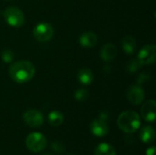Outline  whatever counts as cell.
Returning a JSON list of instances; mask_svg holds the SVG:
<instances>
[{
	"label": "cell",
	"instance_id": "obj_15",
	"mask_svg": "<svg viewBox=\"0 0 156 155\" xmlns=\"http://www.w3.org/2000/svg\"><path fill=\"white\" fill-rule=\"evenodd\" d=\"M140 137L143 143H152L155 140V131L152 126H144L141 130Z\"/></svg>",
	"mask_w": 156,
	"mask_h": 155
},
{
	"label": "cell",
	"instance_id": "obj_13",
	"mask_svg": "<svg viewBox=\"0 0 156 155\" xmlns=\"http://www.w3.org/2000/svg\"><path fill=\"white\" fill-rule=\"evenodd\" d=\"M77 79L81 83L82 85H90L93 81V73L92 70L90 69L89 68H81L78 74H77Z\"/></svg>",
	"mask_w": 156,
	"mask_h": 155
},
{
	"label": "cell",
	"instance_id": "obj_11",
	"mask_svg": "<svg viewBox=\"0 0 156 155\" xmlns=\"http://www.w3.org/2000/svg\"><path fill=\"white\" fill-rule=\"evenodd\" d=\"M101 58L105 62L112 61L117 56V48L112 43L105 44L101 49Z\"/></svg>",
	"mask_w": 156,
	"mask_h": 155
},
{
	"label": "cell",
	"instance_id": "obj_6",
	"mask_svg": "<svg viewBox=\"0 0 156 155\" xmlns=\"http://www.w3.org/2000/svg\"><path fill=\"white\" fill-rule=\"evenodd\" d=\"M23 120L25 123L29 127L37 128L43 124L44 116L37 110H27L23 114Z\"/></svg>",
	"mask_w": 156,
	"mask_h": 155
},
{
	"label": "cell",
	"instance_id": "obj_1",
	"mask_svg": "<svg viewBox=\"0 0 156 155\" xmlns=\"http://www.w3.org/2000/svg\"><path fill=\"white\" fill-rule=\"evenodd\" d=\"M36 73L34 64L28 60H18L13 63L8 69L11 79L16 83H26L30 81Z\"/></svg>",
	"mask_w": 156,
	"mask_h": 155
},
{
	"label": "cell",
	"instance_id": "obj_16",
	"mask_svg": "<svg viewBox=\"0 0 156 155\" xmlns=\"http://www.w3.org/2000/svg\"><path fill=\"white\" fill-rule=\"evenodd\" d=\"M95 155H117V153L111 144L101 143L95 148Z\"/></svg>",
	"mask_w": 156,
	"mask_h": 155
},
{
	"label": "cell",
	"instance_id": "obj_23",
	"mask_svg": "<svg viewBox=\"0 0 156 155\" xmlns=\"http://www.w3.org/2000/svg\"><path fill=\"white\" fill-rule=\"evenodd\" d=\"M146 155H155V147H150L146 151Z\"/></svg>",
	"mask_w": 156,
	"mask_h": 155
},
{
	"label": "cell",
	"instance_id": "obj_10",
	"mask_svg": "<svg viewBox=\"0 0 156 155\" xmlns=\"http://www.w3.org/2000/svg\"><path fill=\"white\" fill-rule=\"evenodd\" d=\"M144 97H145L144 90H143L142 87H140L138 85H133V86L130 87V89L127 91L128 100L133 105L141 104L144 101Z\"/></svg>",
	"mask_w": 156,
	"mask_h": 155
},
{
	"label": "cell",
	"instance_id": "obj_12",
	"mask_svg": "<svg viewBox=\"0 0 156 155\" xmlns=\"http://www.w3.org/2000/svg\"><path fill=\"white\" fill-rule=\"evenodd\" d=\"M79 41L83 48H93L98 42V37L93 32H85L80 37Z\"/></svg>",
	"mask_w": 156,
	"mask_h": 155
},
{
	"label": "cell",
	"instance_id": "obj_14",
	"mask_svg": "<svg viewBox=\"0 0 156 155\" xmlns=\"http://www.w3.org/2000/svg\"><path fill=\"white\" fill-rule=\"evenodd\" d=\"M122 47L123 51L128 54L131 55L133 54L135 49H136V40L133 36L127 35L125 37H122Z\"/></svg>",
	"mask_w": 156,
	"mask_h": 155
},
{
	"label": "cell",
	"instance_id": "obj_2",
	"mask_svg": "<svg viewBox=\"0 0 156 155\" xmlns=\"http://www.w3.org/2000/svg\"><path fill=\"white\" fill-rule=\"evenodd\" d=\"M117 125L126 133L135 132L141 125L140 115L133 111H125L118 117Z\"/></svg>",
	"mask_w": 156,
	"mask_h": 155
},
{
	"label": "cell",
	"instance_id": "obj_22",
	"mask_svg": "<svg viewBox=\"0 0 156 155\" xmlns=\"http://www.w3.org/2000/svg\"><path fill=\"white\" fill-rule=\"evenodd\" d=\"M149 79V76L146 75V73H143L142 75H140L139 79H138V84H142L144 83L145 80H147Z\"/></svg>",
	"mask_w": 156,
	"mask_h": 155
},
{
	"label": "cell",
	"instance_id": "obj_17",
	"mask_svg": "<svg viewBox=\"0 0 156 155\" xmlns=\"http://www.w3.org/2000/svg\"><path fill=\"white\" fill-rule=\"evenodd\" d=\"M48 123L51 126L58 127V126H60L63 123V122H64V116H63V114L60 111H51L48 114Z\"/></svg>",
	"mask_w": 156,
	"mask_h": 155
},
{
	"label": "cell",
	"instance_id": "obj_21",
	"mask_svg": "<svg viewBox=\"0 0 156 155\" xmlns=\"http://www.w3.org/2000/svg\"><path fill=\"white\" fill-rule=\"evenodd\" d=\"M14 57H15L14 52H13L12 50H9V49H6V50L3 51L2 54H1V58H2V60H3L4 62H5V63H10V62H12L13 59H14Z\"/></svg>",
	"mask_w": 156,
	"mask_h": 155
},
{
	"label": "cell",
	"instance_id": "obj_25",
	"mask_svg": "<svg viewBox=\"0 0 156 155\" xmlns=\"http://www.w3.org/2000/svg\"><path fill=\"white\" fill-rule=\"evenodd\" d=\"M68 155H74V154H68Z\"/></svg>",
	"mask_w": 156,
	"mask_h": 155
},
{
	"label": "cell",
	"instance_id": "obj_4",
	"mask_svg": "<svg viewBox=\"0 0 156 155\" xmlns=\"http://www.w3.org/2000/svg\"><path fill=\"white\" fill-rule=\"evenodd\" d=\"M47 139L46 137L37 132H31L27 135L26 139L27 148L33 153H39L47 147Z\"/></svg>",
	"mask_w": 156,
	"mask_h": 155
},
{
	"label": "cell",
	"instance_id": "obj_5",
	"mask_svg": "<svg viewBox=\"0 0 156 155\" xmlns=\"http://www.w3.org/2000/svg\"><path fill=\"white\" fill-rule=\"evenodd\" d=\"M54 35L53 26L47 22L38 23L33 29L34 37L39 42H48L49 41Z\"/></svg>",
	"mask_w": 156,
	"mask_h": 155
},
{
	"label": "cell",
	"instance_id": "obj_26",
	"mask_svg": "<svg viewBox=\"0 0 156 155\" xmlns=\"http://www.w3.org/2000/svg\"><path fill=\"white\" fill-rule=\"evenodd\" d=\"M5 1H9V0H5Z\"/></svg>",
	"mask_w": 156,
	"mask_h": 155
},
{
	"label": "cell",
	"instance_id": "obj_7",
	"mask_svg": "<svg viewBox=\"0 0 156 155\" xmlns=\"http://www.w3.org/2000/svg\"><path fill=\"white\" fill-rule=\"evenodd\" d=\"M156 47L155 45H146L144 46L138 54V60L143 64H153L155 62Z\"/></svg>",
	"mask_w": 156,
	"mask_h": 155
},
{
	"label": "cell",
	"instance_id": "obj_3",
	"mask_svg": "<svg viewBox=\"0 0 156 155\" xmlns=\"http://www.w3.org/2000/svg\"><path fill=\"white\" fill-rule=\"evenodd\" d=\"M2 16L5 22L13 27H21L26 21L24 13L16 6H8L2 12Z\"/></svg>",
	"mask_w": 156,
	"mask_h": 155
},
{
	"label": "cell",
	"instance_id": "obj_20",
	"mask_svg": "<svg viewBox=\"0 0 156 155\" xmlns=\"http://www.w3.org/2000/svg\"><path fill=\"white\" fill-rule=\"evenodd\" d=\"M51 149L54 153L60 154L65 152V146L60 141H55L51 143Z\"/></svg>",
	"mask_w": 156,
	"mask_h": 155
},
{
	"label": "cell",
	"instance_id": "obj_9",
	"mask_svg": "<svg viewBox=\"0 0 156 155\" xmlns=\"http://www.w3.org/2000/svg\"><path fill=\"white\" fill-rule=\"evenodd\" d=\"M142 118L149 122H154L156 117V102L154 100H149L144 103L141 109Z\"/></svg>",
	"mask_w": 156,
	"mask_h": 155
},
{
	"label": "cell",
	"instance_id": "obj_19",
	"mask_svg": "<svg viewBox=\"0 0 156 155\" xmlns=\"http://www.w3.org/2000/svg\"><path fill=\"white\" fill-rule=\"evenodd\" d=\"M143 66V64L138 60V59H133L132 61H130L127 65V70L130 73H133L136 72L141 67Z\"/></svg>",
	"mask_w": 156,
	"mask_h": 155
},
{
	"label": "cell",
	"instance_id": "obj_18",
	"mask_svg": "<svg viewBox=\"0 0 156 155\" xmlns=\"http://www.w3.org/2000/svg\"><path fill=\"white\" fill-rule=\"evenodd\" d=\"M74 97L78 101H85L89 98V92L85 89H79L75 91Z\"/></svg>",
	"mask_w": 156,
	"mask_h": 155
},
{
	"label": "cell",
	"instance_id": "obj_8",
	"mask_svg": "<svg viewBox=\"0 0 156 155\" xmlns=\"http://www.w3.org/2000/svg\"><path fill=\"white\" fill-rule=\"evenodd\" d=\"M90 132L93 135L97 137H103L109 132V124L108 121H105L101 118L95 119L91 122L90 125Z\"/></svg>",
	"mask_w": 156,
	"mask_h": 155
},
{
	"label": "cell",
	"instance_id": "obj_24",
	"mask_svg": "<svg viewBox=\"0 0 156 155\" xmlns=\"http://www.w3.org/2000/svg\"><path fill=\"white\" fill-rule=\"evenodd\" d=\"M42 155H51V154H49V153H44V154H42Z\"/></svg>",
	"mask_w": 156,
	"mask_h": 155
}]
</instances>
